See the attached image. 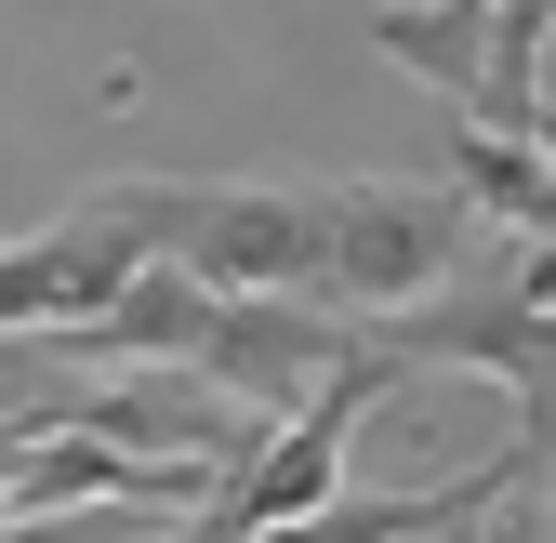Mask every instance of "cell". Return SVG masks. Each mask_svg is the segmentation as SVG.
<instances>
[{"label":"cell","instance_id":"cell-3","mask_svg":"<svg viewBox=\"0 0 556 543\" xmlns=\"http://www.w3.org/2000/svg\"><path fill=\"white\" fill-rule=\"evenodd\" d=\"M173 213H186V173H119V186H80L40 239H0V331L93 318L147 252H173Z\"/></svg>","mask_w":556,"mask_h":543},{"label":"cell","instance_id":"cell-4","mask_svg":"<svg viewBox=\"0 0 556 543\" xmlns=\"http://www.w3.org/2000/svg\"><path fill=\"white\" fill-rule=\"evenodd\" d=\"M80 438L132 451V464H213V478H239L265 412H239L226 384H199V371H160V358H132V371H80V412H66Z\"/></svg>","mask_w":556,"mask_h":543},{"label":"cell","instance_id":"cell-10","mask_svg":"<svg viewBox=\"0 0 556 543\" xmlns=\"http://www.w3.org/2000/svg\"><path fill=\"white\" fill-rule=\"evenodd\" d=\"M425 543H556V530H543V478H517V491H491L477 517H451V530H425Z\"/></svg>","mask_w":556,"mask_h":543},{"label":"cell","instance_id":"cell-8","mask_svg":"<svg viewBox=\"0 0 556 543\" xmlns=\"http://www.w3.org/2000/svg\"><path fill=\"white\" fill-rule=\"evenodd\" d=\"M451 199L491 239H543L556 226V160L530 147V132H477V119H451Z\"/></svg>","mask_w":556,"mask_h":543},{"label":"cell","instance_id":"cell-2","mask_svg":"<svg viewBox=\"0 0 556 543\" xmlns=\"http://www.w3.org/2000/svg\"><path fill=\"white\" fill-rule=\"evenodd\" d=\"M358 331L397 371H491L504 412H517V438H556V265H543V239H504V279L491 292L451 279V292L384 305Z\"/></svg>","mask_w":556,"mask_h":543},{"label":"cell","instance_id":"cell-11","mask_svg":"<svg viewBox=\"0 0 556 543\" xmlns=\"http://www.w3.org/2000/svg\"><path fill=\"white\" fill-rule=\"evenodd\" d=\"M132 504H53V517H0V543H132Z\"/></svg>","mask_w":556,"mask_h":543},{"label":"cell","instance_id":"cell-1","mask_svg":"<svg viewBox=\"0 0 556 543\" xmlns=\"http://www.w3.org/2000/svg\"><path fill=\"white\" fill-rule=\"evenodd\" d=\"M477 265H491V226H477L451 186H410V173L305 186V305H331V318L425 305V292L477 279Z\"/></svg>","mask_w":556,"mask_h":543},{"label":"cell","instance_id":"cell-9","mask_svg":"<svg viewBox=\"0 0 556 543\" xmlns=\"http://www.w3.org/2000/svg\"><path fill=\"white\" fill-rule=\"evenodd\" d=\"M371 53L397 66V80H425L438 106L477 93V0H384L371 14Z\"/></svg>","mask_w":556,"mask_h":543},{"label":"cell","instance_id":"cell-7","mask_svg":"<svg viewBox=\"0 0 556 543\" xmlns=\"http://www.w3.org/2000/svg\"><path fill=\"white\" fill-rule=\"evenodd\" d=\"M517 478H543V438H504L491 464H464L451 491H331V504H305V517H278L265 543H425V530L477 517V504L517 491Z\"/></svg>","mask_w":556,"mask_h":543},{"label":"cell","instance_id":"cell-12","mask_svg":"<svg viewBox=\"0 0 556 543\" xmlns=\"http://www.w3.org/2000/svg\"><path fill=\"white\" fill-rule=\"evenodd\" d=\"M132 543H239L213 504H186V517H147V530H132Z\"/></svg>","mask_w":556,"mask_h":543},{"label":"cell","instance_id":"cell-5","mask_svg":"<svg viewBox=\"0 0 556 543\" xmlns=\"http://www.w3.org/2000/svg\"><path fill=\"white\" fill-rule=\"evenodd\" d=\"M358 345V318H331V305H305V292H213V331H199V384H226L239 412H305L318 397V371Z\"/></svg>","mask_w":556,"mask_h":543},{"label":"cell","instance_id":"cell-6","mask_svg":"<svg viewBox=\"0 0 556 543\" xmlns=\"http://www.w3.org/2000/svg\"><path fill=\"white\" fill-rule=\"evenodd\" d=\"M173 265L199 292H305V186H199L186 173V213H173Z\"/></svg>","mask_w":556,"mask_h":543}]
</instances>
